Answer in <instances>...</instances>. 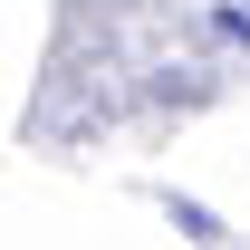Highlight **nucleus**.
Segmentation results:
<instances>
[]
</instances>
